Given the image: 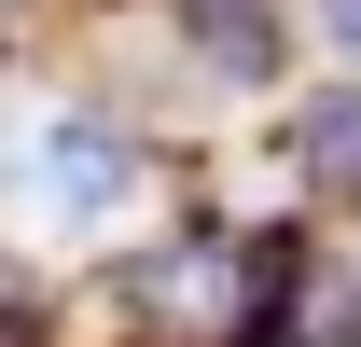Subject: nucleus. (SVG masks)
Segmentation results:
<instances>
[{
    "mask_svg": "<svg viewBox=\"0 0 361 347\" xmlns=\"http://www.w3.org/2000/svg\"><path fill=\"white\" fill-rule=\"evenodd\" d=\"M42 334H56V292H42L14 250H0V347H42Z\"/></svg>",
    "mask_w": 361,
    "mask_h": 347,
    "instance_id": "obj_3",
    "label": "nucleus"
},
{
    "mask_svg": "<svg viewBox=\"0 0 361 347\" xmlns=\"http://www.w3.org/2000/svg\"><path fill=\"white\" fill-rule=\"evenodd\" d=\"M292 14H306L319 56H348V70H361V0H292Z\"/></svg>",
    "mask_w": 361,
    "mask_h": 347,
    "instance_id": "obj_4",
    "label": "nucleus"
},
{
    "mask_svg": "<svg viewBox=\"0 0 361 347\" xmlns=\"http://www.w3.org/2000/svg\"><path fill=\"white\" fill-rule=\"evenodd\" d=\"M14 167H28V195H42L56 222H126L139 139H126V111H42V126L14 139Z\"/></svg>",
    "mask_w": 361,
    "mask_h": 347,
    "instance_id": "obj_1",
    "label": "nucleus"
},
{
    "mask_svg": "<svg viewBox=\"0 0 361 347\" xmlns=\"http://www.w3.org/2000/svg\"><path fill=\"white\" fill-rule=\"evenodd\" d=\"M278 167L306 181L319 209H361V84H306L278 126Z\"/></svg>",
    "mask_w": 361,
    "mask_h": 347,
    "instance_id": "obj_2",
    "label": "nucleus"
}]
</instances>
